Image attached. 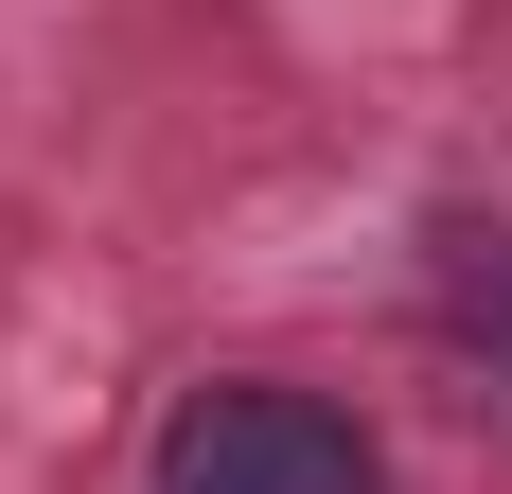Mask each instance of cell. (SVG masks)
Returning a JSON list of instances; mask_svg holds the SVG:
<instances>
[{
    "label": "cell",
    "instance_id": "obj_1",
    "mask_svg": "<svg viewBox=\"0 0 512 494\" xmlns=\"http://www.w3.org/2000/svg\"><path fill=\"white\" fill-rule=\"evenodd\" d=\"M159 494H389V459H371L354 406L230 371V389H195L177 424H159Z\"/></svg>",
    "mask_w": 512,
    "mask_h": 494
}]
</instances>
